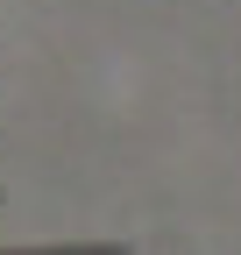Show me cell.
Segmentation results:
<instances>
[{
    "label": "cell",
    "instance_id": "obj_1",
    "mask_svg": "<svg viewBox=\"0 0 241 255\" xmlns=\"http://www.w3.org/2000/svg\"><path fill=\"white\" fill-rule=\"evenodd\" d=\"M0 255H85V248H0Z\"/></svg>",
    "mask_w": 241,
    "mask_h": 255
}]
</instances>
